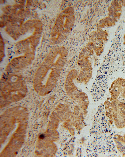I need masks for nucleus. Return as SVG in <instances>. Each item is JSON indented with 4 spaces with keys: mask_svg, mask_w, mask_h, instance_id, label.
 <instances>
[{
    "mask_svg": "<svg viewBox=\"0 0 125 157\" xmlns=\"http://www.w3.org/2000/svg\"><path fill=\"white\" fill-rule=\"evenodd\" d=\"M37 44V42L32 41L17 43L15 46L16 51L18 54H23V55L12 59L8 65L9 69L17 72L30 65L34 58Z\"/></svg>",
    "mask_w": 125,
    "mask_h": 157,
    "instance_id": "3",
    "label": "nucleus"
},
{
    "mask_svg": "<svg viewBox=\"0 0 125 157\" xmlns=\"http://www.w3.org/2000/svg\"><path fill=\"white\" fill-rule=\"evenodd\" d=\"M124 40V41H125V34L124 35V37H123Z\"/></svg>",
    "mask_w": 125,
    "mask_h": 157,
    "instance_id": "7",
    "label": "nucleus"
},
{
    "mask_svg": "<svg viewBox=\"0 0 125 157\" xmlns=\"http://www.w3.org/2000/svg\"><path fill=\"white\" fill-rule=\"evenodd\" d=\"M75 18L72 7L66 9L59 14L52 31L53 44H59L68 37L74 26Z\"/></svg>",
    "mask_w": 125,
    "mask_h": 157,
    "instance_id": "4",
    "label": "nucleus"
},
{
    "mask_svg": "<svg viewBox=\"0 0 125 157\" xmlns=\"http://www.w3.org/2000/svg\"><path fill=\"white\" fill-rule=\"evenodd\" d=\"M1 104L18 101L25 96L27 87L21 75L14 73L6 72L1 79Z\"/></svg>",
    "mask_w": 125,
    "mask_h": 157,
    "instance_id": "2",
    "label": "nucleus"
},
{
    "mask_svg": "<svg viewBox=\"0 0 125 157\" xmlns=\"http://www.w3.org/2000/svg\"><path fill=\"white\" fill-rule=\"evenodd\" d=\"M123 5L125 7V1H123Z\"/></svg>",
    "mask_w": 125,
    "mask_h": 157,
    "instance_id": "6",
    "label": "nucleus"
},
{
    "mask_svg": "<svg viewBox=\"0 0 125 157\" xmlns=\"http://www.w3.org/2000/svg\"><path fill=\"white\" fill-rule=\"evenodd\" d=\"M68 52L63 47L51 51L36 71L33 79L35 91L40 96L51 93L56 86L67 60Z\"/></svg>",
    "mask_w": 125,
    "mask_h": 157,
    "instance_id": "1",
    "label": "nucleus"
},
{
    "mask_svg": "<svg viewBox=\"0 0 125 157\" xmlns=\"http://www.w3.org/2000/svg\"><path fill=\"white\" fill-rule=\"evenodd\" d=\"M39 138L40 139H43L44 138V136L43 134H41L39 136Z\"/></svg>",
    "mask_w": 125,
    "mask_h": 157,
    "instance_id": "5",
    "label": "nucleus"
}]
</instances>
